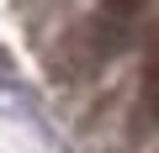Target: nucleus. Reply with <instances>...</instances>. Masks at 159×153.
Returning <instances> with one entry per match:
<instances>
[{
  "label": "nucleus",
  "instance_id": "f257e3e1",
  "mask_svg": "<svg viewBox=\"0 0 159 153\" xmlns=\"http://www.w3.org/2000/svg\"><path fill=\"white\" fill-rule=\"evenodd\" d=\"M143 111L148 121H159V27L148 32V48H143Z\"/></svg>",
  "mask_w": 159,
  "mask_h": 153
}]
</instances>
